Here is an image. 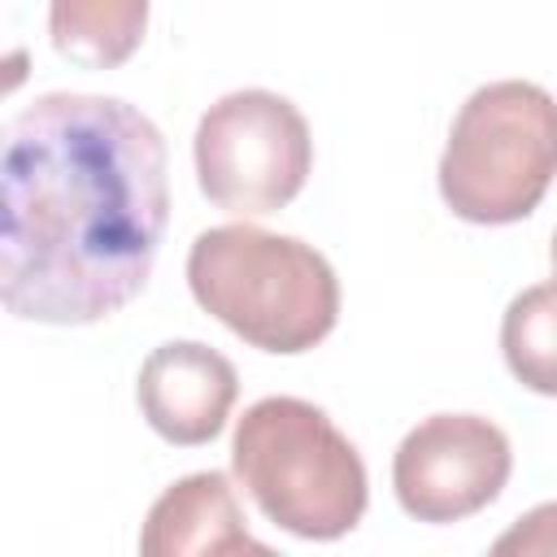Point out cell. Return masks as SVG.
<instances>
[{"mask_svg":"<svg viewBox=\"0 0 557 557\" xmlns=\"http://www.w3.org/2000/svg\"><path fill=\"white\" fill-rule=\"evenodd\" d=\"M548 257H553V270H557V231H553V248H548Z\"/></svg>","mask_w":557,"mask_h":557,"instance_id":"4fadbf2b","label":"cell"},{"mask_svg":"<svg viewBox=\"0 0 557 557\" xmlns=\"http://www.w3.org/2000/svg\"><path fill=\"white\" fill-rule=\"evenodd\" d=\"M144 0H57L48 9V30L61 57L104 70L135 52L144 39Z\"/></svg>","mask_w":557,"mask_h":557,"instance_id":"9c48e42d","label":"cell"},{"mask_svg":"<svg viewBox=\"0 0 557 557\" xmlns=\"http://www.w3.org/2000/svg\"><path fill=\"white\" fill-rule=\"evenodd\" d=\"M187 287L205 313L265 352H309L339 318L331 261L313 244L252 222L200 231L187 252Z\"/></svg>","mask_w":557,"mask_h":557,"instance_id":"7a4b0ae2","label":"cell"},{"mask_svg":"<svg viewBox=\"0 0 557 557\" xmlns=\"http://www.w3.org/2000/svg\"><path fill=\"white\" fill-rule=\"evenodd\" d=\"M500 352L522 387L557 396V278L509 300L500 318Z\"/></svg>","mask_w":557,"mask_h":557,"instance_id":"30bf717a","label":"cell"},{"mask_svg":"<svg viewBox=\"0 0 557 557\" xmlns=\"http://www.w3.org/2000/svg\"><path fill=\"white\" fill-rule=\"evenodd\" d=\"M487 557H557V500H544L509 522Z\"/></svg>","mask_w":557,"mask_h":557,"instance_id":"8fae6325","label":"cell"},{"mask_svg":"<svg viewBox=\"0 0 557 557\" xmlns=\"http://www.w3.org/2000/svg\"><path fill=\"white\" fill-rule=\"evenodd\" d=\"M170 218L165 139L117 96L48 91L4 126L0 300L83 326L135 300Z\"/></svg>","mask_w":557,"mask_h":557,"instance_id":"6da1fadb","label":"cell"},{"mask_svg":"<svg viewBox=\"0 0 557 557\" xmlns=\"http://www.w3.org/2000/svg\"><path fill=\"white\" fill-rule=\"evenodd\" d=\"M196 183L239 218L283 209L309 178L313 139L305 113L265 87L226 91L196 122Z\"/></svg>","mask_w":557,"mask_h":557,"instance_id":"5b68a950","label":"cell"},{"mask_svg":"<svg viewBox=\"0 0 557 557\" xmlns=\"http://www.w3.org/2000/svg\"><path fill=\"white\" fill-rule=\"evenodd\" d=\"M509 435L479 413L422 418L392 457V487L409 518L457 522L479 513L509 483Z\"/></svg>","mask_w":557,"mask_h":557,"instance_id":"8992f818","label":"cell"},{"mask_svg":"<svg viewBox=\"0 0 557 557\" xmlns=\"http://www.w3.org/2000/svg\"><path fill=\"white\" fill-rule=\"evenodd\" d=\"M557 178V100L527 78L483 83L453 117L440 157L444 205L479 226L527 218Z\"/></svg>","mask_w":557,"mask_h":557,"instance_id":"277c9868","label":"cell"},{"mask_svg":"<svg viewBox=\"0 0 557 557\" xmlns=\"http://www.w3.org/2000/svg\"><path fill=\"white\" fill-rule=\"evenodd\" d=\"M235 557H283V553H274L270 544H261V540H252V535H248V544H244Z\"/></svg>","mask_w":557,"mask_h":557,"instance_id":"7c38bea8","label":"cell"},{"mask_svg":"<svg viewBox=\"0 0 557 557\" xmlns=\"http://www.w3.org/2000/svg\"><path fill=\"white\" fill-rule=\"evenodd\" d=\"M231 466L257 509L300 540L348 535L370 500L361 453L300 396H261L248 405L235 422Z\"/></svg>","mask_w":557,"mask_h":557,"instance_id":"3957f363","label":"cell"},{"mask_svg":"<svg viewBox=\"0 0 557 557\" xmlns=\"http://www.w3.org/2000/svg\"><path fill=\"white\" fill-rule=\"evenodd\" d=\"M135 396L161 440L196 448L226 426L239 396V374L218 348L200 339H170L144 357Z\"/></svg>","mask_w":557,"mask_h":557,"instance_id":"52a82bcc","label":"cell"},{"mask_svg":"<svg viewBox=\"0 0 557 557\" xmlns=\"http://www.w3.org/2000/svg\"><path fill=\"white\" fill-rule=\"evenodd\" d=\"M248 544L235 487L218 470L170 483L139 531V557H235Z\"/></svg>","mask_w":557,"mask_h":557,"instance_id":"ba28073f","label":"cell"}]
</instances>
